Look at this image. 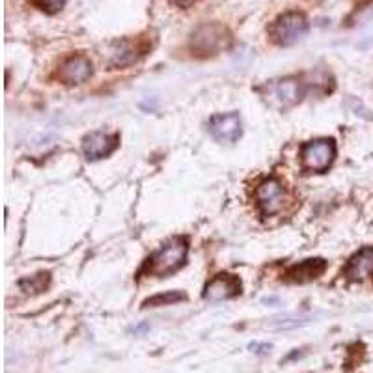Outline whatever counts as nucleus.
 I'll return each instance as SVG.
<instances>
[{
    "instance_id": "f257e3e1",
    "label": "nucleus",
    "mask_w": 373,
    "mask_h": 373,
    "mask_svg": "<svg viewBox=\"0 0 373 373\" xmlns=\"http://www.w3.org/2000/svg\"><path fill=\"white\" fill-rule=\"evenodd\" d=\"M186 254H189L186 241L183 237H174L147 260L146 273L152 276H159V278L172 275L185 266Z\"/></svg>"
},
{
    "instance_id": "f03ea898",
    "label": "nucleus",
    "mask_w": 373,
    "mask_h": 373,
    "mask_svg": "<svg viewBox=\"0 0 373 373\" xmlns=\"http://www.w3.org/2000/svg\"><path fill=\"white\" fill-rule=\"evenodd\" d=\"M306 34H308V19L300 11H285L269 26V38L280 47H290L303 40Z\"/></svg>"
},
{
    "instance_id": "7ed1b4c3",
    "label": "nucleus",
    "mask_w": 373,
    "mask_h": 373,
    "mask_svg": "<svg viewBox=\"0 0 373 373\" xmlns=\"http://www.w3.org/2000/svg\"><path fill=\"white\" fill-rule=\"evenodd\" d=\"M336 157V144L330 138H320L306 142L300 149V161L306 172H325L329 170Z\"/></svg>"
},
{
    "instance_id": "20e7f679",
    "label": "nucleus",
    "mask_w": 373,
    "mask_h": 373,
    "mask_svg": "<svg viewBox=\"0 0 373 373\" xmlns=\"http://www.w3.org/2000/svg\"><path fill=\"white\" fill-rule=\"evenodd\" d=\"M230 43V34L224 26L211 23V25H201L194 30L191 38V49L198 56H211L219 51L226 49Z\"/></svg>"
},
{
    "instance_id": "39448f33",
    "label": "nucleus",
    "mask_w": 373,
    "mask_h": 373,
    "mask_svg": "<svg viewBox=\"0 0 373 373\" xmlns=\"http://www.w3.org/2000/svg\"><path fill=\"white\" fill-rule=\"evenodd\" d=\"M285 191L284 185L276 177H267L256 189V201L263 216H270L284 207Z\"/></svg>"
},
{
    "instance_id": "423d86ee",
    "label": "nucleus",
    "mask_w": 373,
    "mask_h": 373,
    "mask_svg": "<svg viewBox=\"0 0 373 373\" xmlns=\"http://www.w3.org/2000/svg\"><path fill=\"white\" fill-rule=\"evenodd\" d=\"M209 131L222 144H233L241 137V116L237 112L216 114L209 122Z\"/></svg>"
},
{
    "instance_id": "0eeeda50",
    "label": "nucleus",
    "mask_w": 373,
    "mask_h": 373,
    "mask_svg": "<svg viewBox=\"0 0 373 373\" xmlns=\"http://www.w3.org/2000/svg\"><path fill=\"white\" fill-rule=\"evenodd\" d=\"M118 135H108L95 131V133L88 135L83 142V152L86 159L90 161H98V159L108 157L110 153L118 147Z\"/></svg>"
},
{
    "instance_id": "6e6552de",
    "label": "nucleus",
    "mask_w": 373,
    "mask_h": 373,
    "mask_svg": "<svg viewBox=\"0 0 373 373\" xmlns=\"http://www.w3.org/2000/svg\"><path fill=\"white\" fill-rule=\"evenodd\" d=\"M241 293V280L233 275H219L206 285L204 299L211 303H221Z\"/></svg>"
},
{
    "instance_id": "1a4fd4ad",
    "label": "nucleus",
    "mask_w": 373,
    "mask_h": 373,
    "mask_svg": "<svg viewBox=\"0 0 373 373\" xmlns=\"http://www.w3.org/2000/svg\"><path fill=\"white\" fill-rule=\"evenodd\" d=\"M58 77L65 84H80L92 77V62L84 54H75L65 60L58 71Z\"/></svg>"
},
{
    "instance_id": "9d476101",
    "label": "nucleus",
    "mask_w": 373,
    "mask_h": 373,
    "mask_svg": "<svg viewBox=\"0 0 373 373\" xmlns=\"http://www.w3.org/2000/svg\"><path fill=\"white\" fill-rule=\"evenodd\" d=\"M325 269H327V261L321 260V258L305 260L291 267V269L285 273V278L290 280V282H295V284H306V282L320 278L325 273Z\"/></svg>"
},
{
    "instance_id": "9b49d317",
    "label": "nucleus",
    "mask_w": 373,
    "mask_h": 373,
    "mask_svg": "<svg viewBox=\"0 0 373 373\" xmlns=\"http://www.w3.org/2000/svg\"><path fill=\"white\" fill-rule=\"evenodd\" d=\"M373 275V248H362L349 260L345 276L349 280H364Z\"/></svg>"
},
{
    "instance_id": "f8f14e48",
    "label": "nucleus",
    "mask_w": 373,
    "mask_h": 373,
    "mask_svg": "<svg viewBox=\"0 0 373 373\" xmlns=\"http://www.w3.org/2000/svg\"><path fill=\"white\" fill-rule=\"evenodd\" d=\"M275 93L276 98L280 99V103L284 105V107H293L303 99L305 95V84L300 83L299 79H282L276 83L275 86Z\"/></svg>"
},
{
    "instance_id": "ddd939ff",
    "label": "nucleus",
    "mask_w": 373,
    "mask_h": 373,
    "mask_svg": "<svg viewBox=\"0 0 373 373\" xmlns=\"http://www.w3.org/2000/svg\"><path fill=\"white\" fill-rule=\"evenodd\" d=\"M137 60V47H135L131 41L123 40V41H116L110 49V64L112 65H127L131 62Z\"/></svg>"
},
{
    "instance_id": "4468645a",
    "label": "nucleus",
    "mask_w": 373,
    "mask_h": 373,
    "mask_svg": "<svg viewBox=\"0 0 373 373\" xmlns=\"http://www.w3.org/2000/svg\"><path fill=\"white\" fill-rule=\"evenodd\" d=\"M185 299V295L177 293V291H170L167 295H155L152 299H147L144 303V308H155V306H164V305H172V303H177V300Z\"/></svg>"
},
{
    "instance_id": "2eb2a0df",
    "label": "nucleus",
    "mask_w": 373,
    "mask_h": 373,
    "mask_svg": "<svg viewBox=\"0 0 373 373\" xmlns=\"http://www.w3.org/2000/svg\"><path fill=\"white\" fill-rule=\"evenodd\" d=\"M47 282H49V275H47V273H41V275L32 276V278L28 280H21V288L25 291H28V293L30 291L34 293V291L43 290L45 285H47Z\"/></svg>"
},
{
    "instance_id": "dca6fc26",
    "label": "nucleus",
    "mask_w": 373,
    "mask_h": 373,
    "mask_svg": "<svg viewBox=\"0 0 373 373\" xmlns=\"http://www.w3.org/2000/svg\"><path fill=\"white\" fill-rule=\"evenodd\" d=\"M32 4L38 10L45 11V14H58L60 10H64V6L68 4V0H32Z\"/></svg>"
},
{
    "instance_id": "f3484780",
    "label": "nucleus",
    "mask_w": 373,
    "mask_h": 373,
    "mask_svg": "<svg viewBox=\"0 0 373 373\" xmlns=\"http://www.w3.org/2000/svg\"><path fill=\"white\" fill-rule=\"evenodd\" d=\"M174 6H177V8H183V10H186V8H191L194 2H198V0H170Z\"/></svg>"
}]
</instances>
